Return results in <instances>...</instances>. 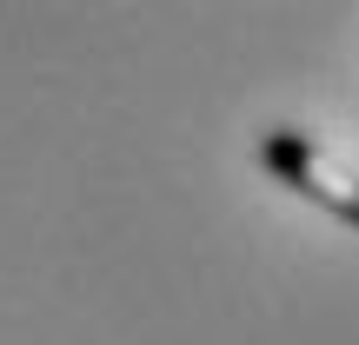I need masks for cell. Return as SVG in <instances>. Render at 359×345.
I'll return each mask as SVG.
<instances>
[{"label": "cell", "mask_w": 359, "mask_h": 345, "mask_svg": "<svg viewBox=\"0 0 359 345\" xmlns=\"http://www.w3.org/2000/svg\"><path fill=\"white\" fill-rule=\"evenodd\" d=\"M259 167L280 179V186H293L299 199H313V206H326L333 219L359 226V167H346L339 153H326L313 133H299V127L259 133Z\"/></svg>", "instance_id": "1"}]
</instances>
